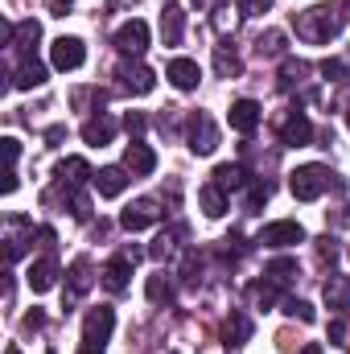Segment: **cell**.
<instances>
[{"label":"cell","instance_id":"1","mask_svg":"<svg viewBox=\"0 0 350 354\" xmlns=\"http://www.w3.org/2000/svg\"><path fill=\"white\" fill-rule=\"evenodd\" d=\"M330 169L326 165H301V169H293L288 174V189H293V198L297 202H317L326 189H330Z\"/></svg>","mask_w":350,"mask_h":354},{"label":"cell","instance_id":"2","mask_svg":"<svg viewBox=\"0 0 350 354\" xmlns=\"http://www.w3.org/2000/svg\"><path fill=\"white\" fill-rule=\"evenodd\" d=\"M293 25H297V37H305V41H330V37L338 33V21H334L330 8H322V4L309 8V12H301Z\"/></svg>","mask_w":350,"mask_h":354},{"label":"cell","instance_id":"3","mask_svg":"<svg viewBox=\"0 0 350 354\" xmlns=\"http://www.w3.org/2000/svg\"><path fill=\"white\" fill-rule=\"evenodd\" d=\"M260 243H264V248H276V252H284V248H297V243H305V227H301L297 218L268 223V227L260 231Z\"/></svg>","mask_w":350,"mask_h":354},{"label":"cell","instance_id":"4","mask_svg":"<svg viewBox=\"0 0 350 354\" xmlns=\"http://www.w3.org/2000/svg\"><path fill=\"white\" fill-rule=\"evenodd\" d=\"M50 62H54V71H79L83 62H87V46L79 41V37H54L50 41Z\"/></svg>","mask_w":350,"mask_h":354},{"label":"cell","instance_id":"5","mask_svg":"<svg viewBox=\"0 0 350 354\" xmlns=\"http://www.w3.org/2000/svg\"><path fill=\"white\" fill-rule=\"evenodd\" d=\"M111 330H116V309H107V305L91 309L87 322H83V346H95V351H103V342L111 338Z\"/></svg>","mask_w":350,"mask_h":354},{"label":"cell","instance_id":"6","mask_svg":"<svg viewBox=\"0 0 350 354\" xmlns=\"http://www.w3.org/2000/svg\"><path fill=\"white\" fill-rule=\"evenodd\" d=\"M111 46H116L124 58H140V54L149 50V25L132 17L128 25H120V29H116V41H111Z\"/></svg>","mask_w":350,"mask_h":354},{"label":"cell","instance_id":"7","mask_svg":"<svg viewBox=\"0 0 350 354\" xmlns=\"http://www.w3.org/2000/svg\"><path fill=\"white\" fill-rule=\"evenodd\" d=\"M190 149L198 153V157H210L214 149H219V128H214V120L210 115H190Z\"/></svg>","mask_w":350,"mask_h":354},{"label":"cell","instance_id":"8","mask_svg":"<svg viewBox=\"0 0 350 354\" xmlns=\"http://www.w3.org/2000/svg\"><path fill=\"white\" fill-rule=\"evenodd\" d=\"M116 79H120V87L128 91V95H149V91L157 87V75H153L145 62H124V66L116 71Z\"/></svg>","mask_w":350,"mask_h":354},{"label":"cell","instance_id":"9","mask_svg":"<svg viewBox=\"0 0 350 354\" xmlns=\"http://www.w3.org/2000/svg\"><path fill=\"white\" fill-rule=\"evenodd\" d=\"M227 120H231V128H235V132L252 136V132L260 128V120H264V107L256 103V99H235V103H231V111H227Z\"/></svg>","mask_w":350,"mask_h":354},{"label":"cell","instance_id":"10","mask_svg":"<svg viewBox=\"0 0 350 354\" xmlns=\"http://www.w3.org/2000/svg\"><path fill=\"white\" fill-rule=\"evenodd\" d=\"M157 218H161L157 202H153V198H140V202H132V206L120 214V227H124V231H145V227H153Z\"/></svg>","mask_w":350,"mask_h":354},{"label":"cell","instance_id":"11","mask_svg":"<svg viewBox=\"0 0 350 354\" xmlns=\"http://www.w3.org/2000/svg\"><path fill=\"white\" fill-rule=\"evenodd\" d=\"M124 169L132 177H149L157 169V153L149 149V145H140V140H132L128 149H124Z\"/></svg>","mask_w":350,"mask_h":354},{"label":"cell","instance_id":"12","mask_svg":"<svg viewBox=\"0 0 350 354\" xmlns=\"http://www.w3.org/2000/svg\"><path fill=\"white\" fill-rule=\"evenodd\" d=\"M165 79H169L177 91H194L198 83H202V71H198L194 58H174V62L165 66Z\"/></svg>","mask_w":350,"mask_h":354},{"label":"cell","instance_id":"13","mask_svg":"<svg viewBox=\"0 0 350 354\" xmlns=\"http://www.w3.org/2000/svg\"><path fill=\"white\" fill-rule=\"evenodd\" d=\"M280 140L301 149V145H309V140H313V124H309L301 111H288V115L280 120Z\"/></svg>","mask_w":350,"mask_h":354},{"label":"cell","instance_id":"14","mask_svg":"<svg viewBox=\"0 0 350 354\" xmlns=\"http://www.w3.org/2000/svg\"><path fill=\"white\" fill-rule=\"evenodd\" d=\"M91 181H95L99 198H120V194L128 189V169H124V165H107V169H99Z\"/></svg>","mask_w":350,"mask_h":354},{"label":"cell","instance_id":"15","mask_svg":"<svg viewBox=\"0 0 350 354\" xmlns=\"http://www.w3.org/2000/svg\"><path fill=\"white\" fill-rule=\"evenodd\" d=\"M25 280H29V288H33V292H50V288H54V280H58V260H54V256L33 260Z\"/></svg>","mask_w":350,"mask_h":354},{"label":"cell","instance_id":"16","mask_svg":"<svg viewBox=\"0 0 350 354\" xmlns=\"http://www.w3.org/2000/svg\"><path fill=\"white\" fill-rule=\"evenodd\" d=\"M132 260H136V256L128 252V256H116L111 264L103 268V288H107V292H124V288H128V276H132Z\"/></svg>","mask_w":350,"mask_h":354},{"label":"cell","instance_id":"17","mask_svg":"<svg viewBox=\"0 0 350 354\" xmlns=\"http://www.w3.org/2000/svg\"><path fill=\"white\" fill-rule=\"evenodd\" d=\"M181 33H185V12H181L177 0H169V4L161 8V37H165V46H177Z\"/></svg>","mask_w":350,"mask_h":354},{"label":"cell","instance_id":"18","mask_svg":"<svg viewBox=\"0 0 350 354\" xmlns=\"http://www.w3.org/2000/svg\"><path fill=\"white\" fill-rule=\"evenodd\" d=\"M198 206H202L206 218H223V214H227V194H223L214 181H206V185L198 189Z\"/></svg>","mask_w":350,"mask_h":354},{"label":"cell","instance_id":"19","mask_svg":"<svg viewBox=\"0 0 350 354\" xmlns=\"http://www.w3.org/2000/svg\"><path fill=\"white\" fill-rule=\"evenodd\" d=\"M46 83V66L37 62V58H25L21 66H17V75H12V87L17 91H33Z\"/></svg>","mask_w":350,"mask_h":354},{"label":"cell","instance_id":"20","mask_svg":"<svg viewBox=\"0 0 350 354\" xmlns=\"http://www.w3.org/2000/svg\"><path fill=\"white\" fill-rule=\"evenodd\" d=\"M214 71H219V79H235L243 71V62H239V54H235L231 41H219L214 46Z\"/></svg>","mask_w":350,"mask_h":354},{"label":"cell","instance_id":"21","mask_svg":"<svg viewBox=\"0 0 350 354\" xmlns=\"http://www.w3.org/2000/svg\"><path fill=\"white\" fill-rule=\"evenodd\" d=\"M111 136H116V124L107 120V115H95L83 124V140L95 145V149H103V145H111Z\"/></svg>","mask_w":350,"mask_h":354},{"label":"cell","instance_id":"22","mask_svg":"<svg viewBox=\"0 0 350 354\" xmlns=\"http://www.w3.org/2000/svg\"><path fill=\"white\" fill-rule=\"evenodd\" d=\"M214 185H219L223 194H231V189L252 185V177L243 174V165H219V169H214Z\"/></svg>","mask_w":350,"mask_h":354},{"label":"cell","instance_id":"23","mask_svg":"<svg viewBox=\"0 0 350 354\" xmlns=\"http://www.w3.org/2000/svg\"><path fill=\"white\" fill-rule=\"evenodd\" d=\"M58 181H66V185H83V181H87V177H95L91 174V165L87 161H83V157H66V161H62V165H58Z\"/></svg>","mask_w":350,"mask_h":354},{"label":"cell","instance_id":"24","mask_svg":"<svg viewBox=\"0 0 350 354\" xmlns=\"http://www.w3.org/2000/svg\"><path fill=\"white\" fill-rule=\"evenodd\" d=\"M223 338H227V346H239V342H248V338H252V322H248L243 313H231V317L223 322Z\"/></svg>","mask_w":350,"mask_h":354},{"label":"cell","instance_id":"25","mask_svg":"<svg viewBox=\"0 0 350 354\" xmlns=\"http://www.w3.org/2000/svg\"><path fill=\"white\" fill-rule=\"evenodd\" d=\"M264 276H268L272 284H293V276H301V272H297V260L280 256V260H272V264L264 268Z\"/></svg>","mask_w":350,"mask_h":354},{"label":"cell","instance_id":"26","mask_svg":"<svg viewBox=\"0 0 350 354\" xmlns=\"http://www.w3.org/2000/svg\"><path fill=\"white\" fill-rule=\"evenodd\" d=\"M37 37H42V25H37V21H21V25H12V46H21L25 54L37 46Z\"/></svg>","mask_w":350,"mask_h":354},{"label":"cell","instance_id":"27","mask_svg":"<svg viewBox=\"0 0 350 354\" xmlns=\"http://www.w3.org/2000/svg\"><path fill=\"white\" fill-rule=\"evenodd\" d=\"M347 301H350V284L342 276H330L326 280V305L330 309H347Z\"/></svg>","mask_w":350,"mask_h":354},{"label":"cell","instance_id":"28","mask_svg":"<svg viewBox=\"0 0 350 354\" xmlns=\"http://www.w3.org/2000/svg\"><path fill=\"white\" fill-rule=\"evenodd\" d=\"M87 288H91V264L87 260H75V264H71V301L83 297Z\"/></svg>","mask_w":350,"mask_h":354},{"label":"cell","instance_id":"29","mask_svg":"<svg viewBox=\"0 0 350 354\" xmlns=\"http://www.w3.org/2000/svg\"><path fill=\"white\" fill-rule=\"evenodd\" d=\"M145 292H149V301H153V305H161V301H169V297H174V284H169V276H165V272H157V276H149Z\"/></svg>","mask_w":350,"mask_h":354},{"label":"cell","instance_id":"30","mask_svg":"<svg viewBox=\"0 0 350 354\" xmlns=\"http://www.w3.org/2000/svg\"><path fill=\"white\" fill-rule=\"evenodd\" d=\"M322 75H326L330 83H350V66L342 58H326V62H322Z\"/></svg>","mask_w":350,"mask_h":354},{"label":"cell","instance_id":"31","mask_svg":"<svg viewBox=\"0 0 350 354\" xmlns=\"http://www.w3.org/2000/svg\"><path fill=\"white\" fill-rule=\"evenodd\" d=\"M284 313H288V317H297V322H305V326L317 317V313H313V305H309V301H297V297H288V301H284Z\"/></svg>","mask_w":350,"mask_h":354},{"label":"cell","instance_id":"32","mask_svg":"<svg viewBox=\"0 0 350 354\" xmlns=\"http://www.w3.org/2000/svg\"><path fill=\"white\" fill-rule=\"evenodd\" d=\"M276 288H280V284H272V280H260V284H252V301H256L260 309H268V305L276 301Z\"/></svg>","mask_w":350,"mask_h":354},{"label":"cell","instance_id":"33","mask_svg":"<svg viewBox=\"0 0 350 354\" xmlns=\"http://www.w3.org/2000/svg\"><path fill=\"white\" fill-rule=\"evenodd\" d=\"M268 194H272L268 181H252V185H248V210H260L264 202H268Z\"/></svg>","mask_w":350,"mask_h":354},{"label":"cell","instance_id":"34","mask_svg":"<svg viewBox=\"0 0 350 354\" xmlns=\"http://www.w3.org/2000/svg\"><path fill=\"white\" fill-rule=\"evenodd\" d=\"M301 75H305V62H293V58H288V62H284V71H280V91H288Z\"/></svg>","mask_w":350,"mask_h":354},{"label":"cell","instance_id":"35","mask_svg":"<svg viewBox=\"0 0 350 354\" xmlns=\"http://www.w3.org/2000/svg\"><path fill=\"white\" fill-rule=\"evenodd\" d=\"M149 252H153V260H169V256H174V252H177L174 235H169V231H165V235H157V243H153Z\"/></svg>","mask_w":350,"mask_h":354},{"label":"cell","instance_id":"36","mask_svg":"<svg viewBox=\"0 0 350 354\" xmlns=\"http://www.w3.org/2000/svg\"><path fill=\"white\" fill-rule=\"evenodd\" d=\"M347 338H350V322L347 317H334V322H330V342H334V346H350Z\"/></svg>","mask_w":350,"mask_h":354},{"label":"cell","instance_id":"37","mask_svg":"<svg viewBox=\"0 0 350 354\" xmlns=\"http://www.w3.org/2000/svg\"><path fill=\"white\" fill-rule=\"evenodd\" d=\"M317 256H322L326 264H334V260H338V239H334V235H322V239H317Z\"/></svg>","mask_w":350,"mask_h":354},{"label":"cell","instance_id":"38","mask_svg":"<svg viewBox=\"0 0 350 354\" xmlns=\"http://www.w3.org/2000/svg\"><path fill=\"white\" fill-rule=\"evenodd\" d=\"M284 50V33H264L260 37V54H280Z\"/></svg>","mask_w":350,"mask_h":354},{"label":"cell","instance_id":"39","mask_svg":"<svg viewBox=\"0 0 350 354\" xmlns=\"http://www.w3.org/2000/svg\"><path fill=\"white\" fill-rule=\"evenodd\" d=\"M272 8V0H239V12L243 17H264Z\"/></svg>","mask_w":350,"mask_h":354},{"label":"cell","instance_id":"40","mask_svg":"<svg viewBox=\"0 0 350 354\" xmlns=\"http://www.w3.org/2000/svg\"><path fill=\"white\" fill-rule=\"evenodd\" d=\"M124 128H128V136H140V132L149 128V120H145L140 111H128V115H124Z\"/></svg>","mask_w":350,"mask_h":354},{"label":"cell","instance_id":"41","mask_svg":"<svg viewBox=\"0 0 350 354\" xmlns=\"http://www.w3.org/2000/svg\"><path fill=\"white\" fill-rule=\"evenodd\" d=\"M71 214H75L79 223H87V218H91V202L83 198V194H75V198H71Z\"/></svg>","mask_w":350,"mask_h":354},{"label":"cell","instance_id":"42","mask_svg":"<svg viewBox=\"0 0 350 354\" xmlns=\"http://www.w3.org/2000/svg\"><path fill=\"white\" fill-rule=\"evenodd\" d=\"M42 326H46V313H42V309H33V313H25V322H21V330H25V334H37Z\"/></svg>","mask_w":350,"mask_h":354},{"label":"cell","instance_id":"43","mask_svg":"<svg viewBox=\"0 0 350 354\" xmlns=\"http://www.w3.org/2000/svg\"><path fill=\"white\" fill-rule=\"evenodd\" d=\"M0 145H4V157H8V169H17V157H21V140H12V136H4Z\"/></svg>","mask_w":350,"mask_h":354},{"label":"cell","instance_id":"44","mask_svg":"<svg viewBox=\"0 0 350 354\" xmlns=\"http://www.w3.org/2000/svg\"><path fill=\"white\" fill-rule=\"evenodd\" d=\"M12 189H17V169H8V174H4V194H12Z\"/></svg>","mask_w":350,"mask_h":354},{"label":"cell","instance_id":"45","mask_svg":"<svg viewBox=\"0 0 350 354\" xmlns=\"http://www.w3.org/2000/svg\"><path fill=\"white\" fill-rule=\"evenodd\" d=\"M50 12H54V17H66V12H71V4H66V0H54V8H50Z\"/></svg>","mask_w":350,"mask_h":354},{"label":"cell","instance_id":"46","mask_svg":"<svg viewBox=\"0 0 350 354\" xmlns=\"http://www.w3.org/2000/svg\"><path fill=\"white\" fill-rule=\"evenodd\" d=\"M301 354H322V346H305Z\"/></svg>","mask_w":350,"mask_h":354},{"label":"cell","instance_id":"47","mask_svg":"<svg viewBox=\"0 0 350 354\" xmlns=\"http://www.w3.org/2000/svg\"><path fill=\"white\" fill-rule=\"evenodd\" d=\"M342 17H350V0H342Z\"/></svg>","mask_w":350,"mask_h":354},{"label":"cell","instance_id":"48","mask_svg":"<svg viewBox=\"0 0 350 354\" xmlns=\"http://www.w3.org/2000/svg\"><path fill=\"white\" fill-rule=\"evenodd\" d=\"M83 354H103V351H95V346H83Z\"/></svg>","mask_w":350,"mask_h":354},{"label":"cell","instance_id":"49","mask_svg":"<svg viewBox=\"0 0 350 354\" xmlns=\"http://www.w3.org/2000/svg\"><path fill=\"white\" fill-rule=\"evenodd\" d=\"M347 128H350V107H347Z\"/></svg>","mask_w":350,"mask_h":354}]
</instances>
